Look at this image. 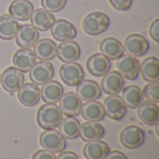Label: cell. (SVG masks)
<instances>
[{
  "label": "cell",
  "mask_w": 159,
  "mask_h": 159,
  "mask_svg": "<svg viewBox=\"0 0 159 159\" xmlns=\"http://www.w3.org/2000/svg\"><path fill=\"white\" fill-rule=\"evenodd\" d=\"M18 20L9 14H3L0 16V38L3 40L13 39L19 29Z\"/></svg>",
  "instance_id": "cell-28"
},
{
  "label": "cell",
  "mask_w": 159,
  "mask_h": 159,
  "mask_svg": "<svg viewBox=\"0 0 159 159\" xmlns=\"http://www.w3.org/2000/svg\"><path fill=\"white\" fill-rule=\"evenodd\" d=\"M138 116L143 123L147 126H154L158 123L159 109L156 102L145 101L138 106Z\"/></svg>",
  "instance_id": "cell-19"
},
{
  "label": "cell",
  "mask_w": 159,
  "mask_h": 159,
  "mask_svg": "<svg viewBox=\"0 0 159 159\" xmlns=\"http://www.w3.org/2000/svg\"><path fill=\"white\" fill-rule=\"evenodd\" d=\"M102 89L108 95H117L124 87V77L117 71L108 72L101 82Z\"/></svg>",
  "instance_id": "cell-15"
},
{
  "label": "cell",
  "mask_w": 159,
  "mask_h": 159,
  "mask_svg": "<svg viewBox=\"0 0 159 159\" xmlns=\"http://www.w3.org/2000/svg\"><path fill=\"white\" fill-rule=\"evenodd\" d=\"M123 47L129 55L133 57H142L149 50L150 44L143 35L132 34L126 37Z\"/></svg>",
  "instance_id": "cell-7"
},
{
  "label": "cell",
  "mask_w": 159,
  "mask_h": 159,
  "mask_svg": "<svg viewBox=\"0 0 159 159\" xmlns=\"http://www.w3.org/2000/svg\"><path fill=\"white\" fill-rule=\"evenodd\" d=\"M18 99L20 102L27 107H33L40 100V89L34 83H26L18 90Z\"/></svg>",
  "instance_id": "cell-17"
},
{
  "label": "cell",
  "mask_w": 159,
  "mask_h": 159,
  "mask_svg": "<svg viewBox=\"0 0 159 159\" xmlns=\"http://www.w3.org/2000/svg\"><path fill=\"white\" fill-rule=\"evenodd\" d=\"M143 95L150 102H159V82L158 81H154V82H149L143 89Z\"/></svg>",
  "instance_id": "cell-33"
},
{
  "label": "cell",
  "mask_w": 159,
  "mask_h": 159,
  "mask_svg": "<svg viewBox=\"0 0 159 159\" xmlns=\"http://www.w3.org/2000/svg\"><path fill=\"white\" fill-rule=\"evenodd\" d=\"M34 54L39 61H50L57 55V44L48 38L37 40L34 46Z\"/></svg>",
  "instance_id": "cell-18"
},
{
  "label": "cell",
  "mask_w": 159,
  "mask_h": 159,
  "mask_svg": "<svg viewBox=\"0 0 159 159\" xmlns=\"http://www.w3.org/2000/svg\"><path fill=\"white\" fill-rule=\"evenodd\" d=\"M116 67L120 75L127 79L134 80L139 76L140 63L133 56L122 55L116 62Z\"/></svg>",
  "instance_id": "cell-11"
},
{
  "label": "cell",
  "mask_w": 159,
  "mask_h": 159,
  "mask_svg": "<svg viewBox=\"0 0 159 159\" xmlns=\"http://www.w3.org/2000/svg\"><path fill=\"white\" fill-rule=\"evenodd\" d=\"M80 113L82 115V117L87 121L99 122L102 120L105 116L103 105L96 101L87 102L85 104H82Z\"/></svg>",
  "instance_id": "cell-27"
},
{
  "label": "cell",
  "mask_w": 159,
  "mask_h": 159,
  "mask_svg": "<svg viewBox=\"0 0 159 159\" xmlns=\"http://www.w3.org/2000/svg\"><path fill=\"white\" fill-rule=\"evenodd\" d=\"M62 95L63 88L58 81H48L43 85L40 90V96L46 103H57Z\"/></svg>",
  "instance_id": "cell-26"
},
{
  "label": "cell",
  "mask_w": 159,
  "mask_h": 159,
  "mask_svg": "<svg viewBox=\"0 0 159 159\" xmlns=\"http://www.w3.org/2000/svg\"><path fill=\"white\" fill-rule=\"evenodd\" d=\"M80 122L71 116H67L62 118L59 125V132L66 139L74 140L79 137V130H80Z\"/></svg>",
  "instance_id": "cell-32"
},
{
  "label": "cell",
  "mask_w": 159,
  "mask_h": 159,
  "mask_svg": "<svg viewBox=\"0 0 159 159\" xmlns=\"http://www.w3.org/2000/svg\"><path fill=\"white\" fill-rule=\"evenodd\" d=\"M110 149L107 143L100 140L88 143L83 150L84 156L88 159H104Z\"/></svg>",
  "instance_id": "cell-29"
},
{
  "label": "cell",
  "mask_w": 159,
  "mask_h": 159,
  "mask_svg": "<svg viewBox=\"0 0 159 159\" xmlns=\"http://www.w3.org/2000/svg\"><path fill=\"white\" fill-rule=\"evenodd\" d=\"M120 143L128 149H136L143 145L145 140L144 131L137 126H128L122 129L119 135Z\"/></svg>",
  "instance_id": "cell-4"
},
{
  "label": "cell",
  "mask_w": 159,
  "mask_h": 159,
  "mask_svg": "<svg viewBox=\"0 0 159 159\" xmlns=\"http://www.w3.org/2000/svg\"><path fill=\"white\" fill-rule=\"evenodd\" d=\"M62 113L56 103L42 105L37 112V124L44 129H55L62 120Z\"/></svg>",
  "instance_id": "cell-1"
},
{
  "label": "cell",
  "mask_w": 159,
  "mask_h": 159,
  "mask_svg": "<svg viewBox=\"0 0 159 159\" xmlns=\"http://www.w3.org/2000/svg\"><path fill=\"white\" fill-rule=\"evenodd\" d=\"M109 2L114 8L119 11H126L132 5V0H109Z\"/></svg>",
  "instance_id": "cell-35"
},
{
  "label": "cell",
  "mask_w": 159,
  "mask_h": 159,
  "mask_svg": "<svg viewBox=\"0 0 159 159\" xmlns=\"http://www.w3.org/2000/svg\"><path fill=\"white\" fill-rule=\"evenodd\" d=\"M80 47L75 41H64L57 46V56L64 62L76 61L80 57Z\"/></svg>",
  "instance_id": "cell-20"
},
{
  "label": "cell",
  "mask_w": 159,
  "mask_h": 159,
  "mask_svg": "<svg viewBox=\"0 0 159 159\" xmlns=\"http://www.w3.org/2000/svg\"><path fill=\"white\" fill-rule=\"evenodd\" d=\"M76 94L82 101L92 102L102 96V89L97 82L90 79H85L76 86Z\"/></svg>",
  "instance_id": "cell-16"
},
{
  "label": "cell",
  "mask_w": 159,
  "mask_h": 159,
  "mask_svg": "<svg viewBox=\"0 0 159 159\" xmlns=\"http://www.w3.org/2000/svg\"><path fill=\"white\" fill-rule=\"evenodd\" d=\"M149 34L152 39L156 42H159V19H156L150 25Z\"/></svg>",
  "instance_id": "cell-37"
},
{
  "label": "cell",
  "mask_w": 159,
  "mask_h": 159,
  "mask_svg": "<svg viewBox=\"0 0 159 159\" xmlns=\"http://www.w3.org/2000/svg\"><path fill=\"white\" fill-rule=\"evenodd\" d=\"M41 146L54 154L62 152L66 147L65 138L56 129H46L40 135Z\"/></svg>",
  "instance_id": "cell-3"
},
{
  "label": "cell",
  "mask_w": 159,
  "mask_h": 159,
  "mask_svg": "<svg viewBox=\"0 0 159 159\" xmlns=\"http://www.w3.org/2000/svg\"><path fill=\"white\" fill-rule=\"evenodd\" d=\"M0 80H1V75H0Z\"/></svg>",
  "instance_id": "cell-40"
},
{
  "label": "cell",
  "mask_w": 159,
  "mask_h": 159,
  "mask_svg": "<svg viewBox=\"0 0 159 159\" xmlns=\"http://www.w3.org/2000/svg\"><path fill=\"white\" fill-rule=\"evenodd\" d=\"M104 159H128V157L122 152L113 151V152H109V154L106 156V157Z\"/></svg>",
  "instance_id": "cell-38"
},
{
  "label": "cell",
  "mask_w": 159,
  "mask_h": 159,
  "mask_svg": "<svg viewBox=\"0 0 159 159\" xmlns=\"http://www.w3.org/2000/svg\"><path fill=\"white\" fill-rule=\"evenodd\" d=\"M102 54L106 56L109 60H118L124 55V47L122 43L114 37L104 38L100 45Z\"/></svg>",
  "instance_id": "cell-25"
},
{
  "label": "cell",
  "mask_w": 159,
  "mask_h": 159,
  "mask_svg": "<svg viewBox=\"0 0 159 159\" xmlns=\"http://www.w3.org/2000/svg\"><path fill=\"white\" fill-rule=\"evenodd\" d=\"M56 159H79L78 158V156L74 153V152H70V151H67V152H62L61 153Z\"/></svg>",
  "instance_id": "cell-39"
},
{
  "label": "cell",
  "mask_w": 159,
  "mask_h": 159,
  "mask_svg": "<svg viewBox=\"0 0 159 159\" xmlns=\"http://www.w3.org/2000/svg\"><path fill=\"white\" fill-rule=\"evenodd\" d=\"M111 68L110 60L102 53H94L87 61V69L94 76H102Z\"/></svg>",
  "instance_id": "cell-14"
},
{
  "label": "cell",
  "mask_w": 159,
  "mask_h": 159,
  "mask_svg": "<svg viewBox=\"0 0 159 159\" xmlns=\"http://www.w3.org/2000/svg\"><path fill=\"white\" fill-rule=\"evenodd\" d=\"M122 100L124 101L127 107L131 109L137 108L143 102V95L142 89L135 86H128L122 89Z\"/></svg>",
  "instance_id": "cell-31"
},
{
  "label": "cell",
  "mask_w": 159,
  "mask_h": 159,
  "mask_svg": "<svg viewBox=\"0 0 159 159\" xmlns=\"http://www.w3.org/2000/svg\"><path fill=\"white\" fill-rule=\"evenodd\" d=\"M103 108L105 115L114 120H121L127 113V106L118 95H110L104 99Z\"/></svg>",
  "instance_id": "cell-9"
},
{
  "label": "cell",
  "mask_w": 159,
  "mask_h": 159,
  "mask_svg": "<svg viewBox=\"0 0 159 159\" xmlns=\"http://www.w3.org/2000/svg\"><path fill=\"white\" fill-rule=\"evenodd\" d=\"M143 78L147 82L159 80V60L156 57H148L140 65Z\"/></svg>",
  "instance_id": "cell-30"
},
{
  "label": "cell",
  "mask_w": 159,
  "mask_h": 159,
  "mask_svg": "<svg viewBox=\"0 0 159 159\" xmlns=\"http://www.w3.org/2000/svg\"><path fill=\"white\" fill-rule=\"evenodd\" d=\"M15 37L19 47L21 48H30L34 47L39 39V33L32 24H22L19 26Z\"/></svg>",
  "instance_id": "cell-13"
},
{
  "label": "cell",
  "mask_w": 159,
  "mask_h": 159,
  "mask_svg": "<svg viewBox=\"0 0 159 159\" xmlns=\"http://www.w3.org/2000/svg\"><path fill=\"white\" fill-rule=\"evenodd\" d=\"M82 100L75 92H67L60 100V109L62 115L75 117L80 114L82 108Z\"/></svg>",
  "instance_id": "cell-12"
},
{
  "label": "cell",
  "mask_w": 159,
  "mask_h": 159,
  "mask_svg": "<svg viewBox=\"0 0 159 159\" xmlns=\"http://www.w3.org/2000/svg\"><path fill=\"white\" fill-rule=\"evenodd\" d=\"M30 19L32 25L40 32H46L49 30L55 21L53 14L45 8H37L34 10Z\"/></svg>",
  "instance_id": "cell-21"
},
{
  "label": "cell",
  "mask_w": 159,
  "mask_h": 159,
  "mask_svg": "<svg viewBox=\"0 0 159 159\" xmlns=\"http://www.w3.org/2000/svg\"><path fill=\"white\" fill-rule=\"evenodd\" d=\"M1 85L7 92H17L24 84L23 73L15 67H8L1 75Z\"/></svg>",
  "instance_id": "cell-8"
},
{
  "label": "cell",
  "mask_w": 159,
  "mask_h": 159,
  "mask_svg": "<svg viewBox=\"0 0 159 159\" xmlns=\"http://www.w3.org/2000/svg\"><path fill=\"white\" fill-rule=\"evenodd\" d=\"M50 29L52 36L56 40L61 42L70 41L74 39L77 34V31L75 25L63 19H59L55 20Z\"/></svg>",
  "instance_id": "cell-10"
},
{
  "label": "cell",
  "mask_w": 159,
  "mask_h": 159,
  "mask_svg": "<svg viewBox=\"0 0 159 159\" xmlns=\"http://www.w3.org/2000/svg\"><path fill=\"white\" fill-rule=\"evenodd\" d=\"M104 133H105L104 128L99 122L88 121L85 122L82 126H80L79 136L84 142L87 143L98 141L102 139Z\"/></svg>",
  "instance_id": "cell-24"
},
{
  "label": "cell",
  "mask_w": 159,
  "mask_h": 159,
  "mask_svg": "<svg viewBox=\"0 0 159 159\" xmlns=\"http://www.w3.org/2000/svg\"><path fill=\"white\" fill-rule=\"evenodd\" d=\"M8 12L15 20H28L34 12V5L28 0H14L8 7Z\"/></svg>",
  "instance_id": "cell-22"
},
{
  "label": "cell",
  "mask_w": 159,
  "mask_h": 159,
  "mask_svg": "<svg viewBox=\"0 0 159 159\" xmlns=\"http://www.w3.org/2000/svg\"><path fill=\"white\" fill-rule=\"evenodd\" d=\"M66 1L67 0H41V5L49 12H59L65 7Z\"/></svg>",
  "instance_id": "cell-34"
},
{
  "label": "cell",
  "mask_w": 159,
  "mask_h": 159,
  "mask_svg": "<svg viewBox=\"0 0 159 159\" xmlns=\"http://www.w3.org/2000/svg\"><path fill=\"white\" fill-rule=\"evenodd\" d=\"M60 76L67 86L75 87L84 79V71L75 61L65 62L60 67Z\"/></svg>",
  "instance_id": "cell-5"
},
{
  "label": "cell",
  "mask_w": 159,
  "mask_h": 159,
  "mask_svg": "<svg viewBox=\"0 0 159 159\" xmlns=\"http://www.w3.org/2000/svg\"><path fill=\"white\" fill-rule=\"evenodd\" d=\"M109 25V17L101 11H94L88 14L82 22L83 30L89 35H98L104 33Z\"/></svg>",
  "instance_id": "cell-2"
},
{
  "label": "cell",
  "mask_w": 159,
  "mask_h": 159,
  "mask_svg": "<svg viewBox=\"0 0 159 159\" xmlns=\"http://www.w3.org/2000/svg\"><path fill=\"white\" fill-rule=\"evenodd\" d=\"M54 76V68L48 61H39L30 70L29 77L36 85H44Z\"/></svg>",
  "instance_id": "cell-6"
},
{
  "label": "cell",
  "mask_w": 159,
  "mask_h": 159,
  "mask_svg": "<svg viewBox=\"0 0 159 159\" xmlns=\"http://www.w3.org/2000/svg\"><path fill=\"white\" fill-rule=\"evenodd\" d=\"M56 156L54 153L52 152H49L48 150H38L36 151L32 159H56Z\"/></svg>",
  "instance_id": "cell-36"
},
{
  "label": "cell",
  "mask_w": 159,
  "mask_h": 159,
  "mask_svg": "<svg viewBox=\"0 0 159 159\" xmlns=\"http://www.w3.org/2000/svg\"><path fill=\"white\" fill-rule=\"evenodd\" d=\"M35 56L30 48H21L15 52L13 56V64L15 68L22 73L29 72L35 63Z\"/></svg>",
  "instance_id": "cell-23"
}]
</instances>
